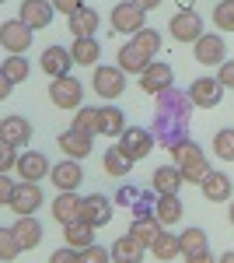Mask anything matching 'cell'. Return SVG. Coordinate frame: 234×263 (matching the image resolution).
Listing matches in <instances>:
<instances>
[{"instance_id":"obj_1","label":"cell","mask_w":234,"mask_h":263,"mask_svg":"<svg viewBox=\"0 0 234 263\" xmlns=\"http://www.w3.org/2000/svg\"><path fill=\"white\" fill-rule=\"evenodd\" d=\"M157 99V109H154V120H151V134H154V141L161 147H175L178 141H185L189 137V116H193V99H189V91H182V88H164Z\"/></svg>"},{"instance_id":"obj_2","label":"cell","mask_w":234,"mask_h":263,"mask_svg":"<svg viewBox=\"0 0 234 263\" xmlns=\"http://www.w3.org/2000/svg\"><path fill=\"white\" fill-rule=\"evenodd\" d=\"M172 158H175V165L182 168L185 182H203V179H206V172H210V162H206L203 147H199L193 137L178 141L175 147H172Z\"/></svg>"},{"instance_id":"obj_3","label":"cell","mask_w":234,"mask_h":263,"mask_svg":"<svg viewBox=\"0 0 234 263\" xmlns=\"http://www.w3.org/2000/svg\"><path fill=\"white\" fill-rule=\"evenodd\" d=\"M154 134H151V126H126L122 134H119V151L130 158V162H140V158H147L151 151H154Z\"/></svg>"},{"instance_id":"obj_4","label":"cell","mask_w":234,"mask_h":263,"mask_svg":"<svg viewBox=\"0 0 234 263\" xmlns=\"http://www.w3.org/2000/svg\"><path fill=\"white\" fill-rule=\"evenodd\" d=\"M112 28L126 32V35H137L140 28H147V11L133 0H119L112 7Z\"/></svg>"},{"instance_id":"obj_5","label":"cell","mask_w":234,"mask_h":263,"mask_svg":"<svg viewBox=\"0 0 234 263\" xmlns=\"http://www.w3.org/2000/svg\"><path fill=\"white\" fill-rule=\"evenodd\" d=\"M49 99H53V105L56 109H80V102H84V84L77 81V78H53V84H49Z\"/></svg>"},{"instance_id":"obj_6","label":"cell","mask_w":234,"mask_h":263,"mask_svg":"<svg viewBox=\"0 0 234 263\" xmlns=\"http://www.w3.org/2000/svg\"><path fill=\"white\" fill-rule=\"evenodd\" d=\"M32 35H35V28H28L21 18H11L0 25V46L7 53H28L32 49Z\"/></svg>"},{"instance_id":"obj_7","label":"cell","mask_w":234,"mask_h":263,"mask_svg":"<svg viewBox=\"0 0 234 263\" xmlns=\"http://www.w3.org/2000/svg\"><path fill=\"white\" fill-rule=\"evenodd\" d=\"M168 28H172V39H178V42H196L199 35H203V18L196 14L193 7H182V11H175V14H172Z\"/></svg>"},{"instance_id":"obj_8","label":"cell","mask_w":234,"mask_h":263,"mask_svg":"<svg viewBox=\"0 0 234 263\" xmlns=\"http://www.w3.org/2000/svg\"><path fill=\"white\" fill-rule=\"evenodd\" d=\"M193 46H196V60L203 63V67H220V63L227 60V42L220 39L217 32H203Z\"/></svg>"},{"instance_id":"obj_9","label":"cell","mask_w":234,"mask_h":263,"mask_svg":"<svg viewBox=\"0 0 234 263\" xmlns=\"http://www.w3.org/2000/svg\"><path fill=\"white\" fill-rule=\"evenodd\" d=\"M224 84L217 81V78H196L193 84H189V99H193V105H199V109H217L220 105V99H224Z\"/></svg>"},{"instance_id":"obj_10","label":"cell","mask_w":234,"mask_h":263,"mask_svg":"<svg viewBox=\"0 0 234 263\" xmlns=\"http://www.w3.org/2000/svg\"><path fill=\"white\" fill-rule=\"evenodd\" d=\"M95 91L101 99H119L126 91V70L122 67H95Z\"/></svg>"},{"instance_id":"obj_11","label":"cell","mask_w":234,"mask_h":263,"mask_svg":"<svg viewBox=\"0 0 234 263\" xmlns=\"http://www.w3.org/2000/svg\"><path fill=\"white\" fill-rule=\"evenodd\" d=\"M18 176H21V182H42V179H49V158L42 155V151H21L18 155Z\"/></svg>"},{"instance_id":"obj_12","label":"cell","mask_w":234,"mask_h":263,"mask_svg":"<svg viewBox=\"0 0 234 263\" xmlns=\"http://www.w3.org/2000/svg\"><path fill=\"white\" fill-rule=\"evenodd\" d=\"M53 14H56V7H53V0H21V11L18 18L28 25V28H49L53 25Z\"/></svg>"},{"instance_id":"obj_13","label":"cell","mask_w":234,"mask_h":263,"mask_svg":"<svg viewBox=\"0 0 234 263\" xmlns=\"http://www.w3.org/2000/svg\"><path fill=\"white\" fill-rule=\"evenodd\" d=\"M42 203H46V197H42V186H39V182H18L14 200H11V211H14L18 218H25V214H35Z\"/></svg>"},{"instance_id":"obj_14","label":"cell","mask_w":234,"mask_h":263,"mask_svg":"<svg viewBox=\"0 0 234 263\" xmlns=\"http://www.w3.org/2000/svg\"><path fill=\"white\" fill-rule=\"evenodd\" d=\"M80 221L95 224V228L109 224V221H112V200H109L105 193H91V197H84V203H80Z\"/></svg>"},{"instance_id":"obj_15","label":"cell","mask_w":234,"mask_h":263,"mask_svg":"<svg viewBox=\"0 0 234 263\" xmlns=\"http://www.w3.org/2000/svg\"><path fill=\"white\" fill-rule=\"evenodd\" d=\"M172 81H175V70H172L168 63H161V60H154L140 74V88H143L147 95H161L164 88H172Z\"/></svg>"},{"instance_id":"obj_16","label":"cell","mask_w":234,"mask_h":263,"mask_svg":"<svg viewBox=\"0 0 234 263\" xmlns=\"http://www.w3.org/2000/svg\"><path fill=\"white\" fill-rule=\"evenodd\" d=\"M151 63H154V57H151V53H147L137 39H130L122 49H119V67H122L126 74H137V78H140Z\"/></svg>"},{"instance_id":"obj_17","label":"cell","mask_w":234,"mask_h":263,"mask_svg":"<svg viewBox=\"0 0 234 263\" xmlns=\"http://www.w3.org/2000/svg\"><path fill=\"white\" fill-rule=\"evenodd\" d=\"M80 203H84V197H77L74 190H59V197H53L49 211L59 224H70V221H80Z\"/></svg>"},{"instance_id":"obj_18","label":"cell","mask_w":234,"mask_h":263,"mask_svg":"<svg viewBox=\"0 0 234 263\" xmlns=\"http://www.w3.org/2000/svg\"><path fill=\"white\" fill-rule=\"evenodd\" d=\"M109 253H112V263H140L147 256V246L126 232V235H119L116 242L109 246Z\"/></svg>"},{"instance_id":"obj_19","label":"cell","mask_w":234,"mask_h":263,"mask_svg":"<svg viewBox=\"0 0 234 263\" xmlns=\"http://www.w3.org/2000/svg\"><path fill=\"white\" fill-rule=\"evenodd\" d=\"M0 141L14 144V147L32 144V123L25 120V116H4L0 120Z\"/></svg>"},{"instance_id":"obj_20","label":"cell","mask_w":234,"mask_h":263,"mask_svg":"<svg viewBox=\"0 0 234 263\" xmlns=\"http://www.w3.org/2000/svg\"><path fill=\"white\" fill-rule=\"evenodd\" d=\"M70 67H74V53H70L67 46H49V49L42 53V70H46L49 78H67Z\"/></svg>"},{"instance_id":"obj_21","label":"cell","mask_w":234,"mask_h":263,"mask_svg":"<svg viewBox=\"0 0 234 263\" xmlns=\"http://www.w3.org/2000/svg\"><path fill=\"white\" fill-rule=\"evenodd\" d=\"M80 179H84V168H77V158H67V162L49 168V182L56 190H77Z\"/></svg>"},{"instance_id":"obj_22","label":"cell","mask_w":234,"mask_h":263,"mask_svg":"<svg viewBox=\"0 0 234 263\" xmlns=\"http://www.w3.org/2000/svg\"><path fill=\"white\" fill-rule=\"evenodd\" d=\"M199 190H203V197H206V200L210 203H220V200H227V197H231V176H227V172H217V168H210V172H206V179L199 182Z\"/></svg>"},{"instance_id":"obj_23","label":"cell","mask_w":234,"mask_h":263,"mask_svg":"<svg viewBox=\"0 0 234 263\" xmlns=\"http://www.w3.org/2000/svg\"><path fill=\"white\" fill-rule=\"evenodd\" d=\"M182 182H185V176H182L178 165H161V168H154V176H151L154 193H178Z\"/></svg>"},{"instance_id":"obj_24","label":"cell","mask_w":234,"mask_h":263,"mask_svg":"<svg viewBox=\"0 0 234 263\" xmlns=\"http://www.w3.org/2000/svg\"><path fill=\"white\" fill-rule=\"evenodd\" d=\"M59 147H63V155H67V158H77V162H80V158H88V155H91V137L70 126L67 134H59Z\"/></svg>"},{"instance_id":"obj_25","label":"cell","mask_w":234,"mask_h":263,"mask_svg":"<svg viewBox=\"0 0 234 263\" xmlns=\"http://www.w3.org/2000/svg\"><path fill=\"white\" fill-rule=\"evenodd\" d=\"M154 218L161 224H178L182 221V200H178V193H157Z\"/></svg>"},{"instance_id":"obj_26","label":"cell","mask_w":234,"mask_h":263,"mask_svg":"<svg viewBox=\"0 0 234 263\" xmlns=\"http://www.w3.org/2000/svg\"><path fill=\"white\" fill-rule=\"evenodd\" d=\"M122 130H126V116H122V109H116V105L98 109V137H119Z\"/></svg>"},{"instance_id":"obj_27","label":"cell","mask_w":234,"mask_h":263,"mask_svg":"<svg viewBox=\"0 0 234 263\" xmlns=\"http://www.w3.org/2000/svg\"><path fill=\"white\" fill-rule=\"evenodd\" d=\"M98 11L95 7H80L77 14H70V18H67V28H70V32H74V39H84V35H95L98 32Z\"/></svg>"},{"instance_id":"obj_28","label":"cell","mask_w":234,"mask_h":263,"mask_svg":"<svg viewBox=\"0 0 234 263\" xmlns=\"http://www.w3.org/2000/svg\"><path fill=\"white\" fill-rule=\"evenodd\" d=\"M70 53H74V63H80V67H95L98 57H101V42H98L95 35H84V39H74Z\"/></svg>"},{"instance_id":"obj_29","label":"cell","mask_w":234,"mask_h":263,"mask_svg":"<svg viewBox=\"0 0 234 263\" xmlns=\"http://www.w3.org/2000/svg\"><path fill=\"white\" fill-rule=\"evenodd\" d=\"M14 235H18L21 249H35V246L42 242V224L35 221V214H25V218H18V224H14Z\"/></svg>"},{"instance_id":"obj_30","label":"cell","mask_w":234,"mask_h":263,"mask_svg":"<svg viewBox=\"0 0 234 263\" xmlns=\"http://www.w3.org/2000/svg\"><path fill=\"white\" fill-rule=\"evenodd\" d=\"M95 224H88V221H70V224H63V239H67V246H74V249H84V246H91L95 242Z\"/></svg>"},{"instance_id":"obj_31","label":"cell","mask_w":234,"mask_h":263,"mask_svg":"<svg viewBox=\"0 0 234 263\" xmlns=\"http://www.w3.org/2000/svg\"><path fill=\"white\" fill-rule=\"evenodd\" d=\"M151 253H154L161 263L175 260V256H182V246H178V235H172L168 228H161V235H157L154 242H151Z\"/></svg>"},{"instance_id":"obj_32","label":"cell","mask_w":234,"mask_h":263,"mask_svg":"<svg viewBox=\"0 0 234 263\" xmlns=\"http://www.w3.org/2000/svg\"><path fill=\"white\" fill-rule=\"evenodd\" d=\"M161 228H164V224L157 221L154 214H147V218H133V224H130V235H133V239H140V242L151 249V242L161 235Z\"/></svg>"},{"instance_id":"obj_33","label":"cell","mask_w":234,"mask_h":263,"mask_svg":"<svg viewBox=\"0 0 234 263\" xmlns=\"http://www.w3.org/2000/svg\"><path fill=\"white\" fill-rule=\"evenodd\" d=\"M178 246H182V256H189V253L210 249V239H206V232H203L199 224H189L185 232H178Z\"/></svg>"},{"instance_id":"obj_34","label":"cell","mask_w":234,"mask_h":263,"mask_svg":"<svg viewBox=\"0 0 234 263\" xmlns=\"http://www.w3.org/2000/svg\"><path fill=\"white\" fill-rule=\"evenodd\" d=\"M74 130L88 134V137H98V105H80L77 116H74Z\"/></svg>"},{"instance_id":"obj_35","label":"cell","mask_w":234,"mask_h":263,"mask_svg":"<svg viewBox=\"0 0 234 263\" xmlns=\"http://www.w3.org/2000/svg\"><path fill=\"white\" fill-rule=\"evenodd\" d=\"M214 155L220 162H234V126H224L214 134Z\"/></svg>"},{"instance_id":"obj_36","label":"cell","mask_w":234,"mask_h":263,"mask_svg":"<svg viewBox=\"0 0 234 263\" xmlns=\"http://www.w3.org/2000/svg\"><path fill=\"white\" fill-rule=\"evenodd\" d=\"M101 168H105L109 176H126V172L133 168V162H130V158H126L119 147H109V151H105V162H101Z\"/></svg>"},{"instance_id":"obj_37","label":"cell","mask_w":234,"mask_h":263,"mask_svg":"<svg viewBox=\"0 0 234 263\" xmlns=\"http://www.w3.org/2000/svg\"><path fill=\"white\" fill-rule=\"evenodd\" d=\"M0 70H4V74H7L14 84H21L25 78H28V57H25V53H11V57L4 60V67H0Z\"/></svg>"},{"instance_id":"obj_38","label":"cell","mask_w":234,"mask_h":263,"mask_svg":"<svg viewBox=\"0 0 234 263\" xmlns=\"http://www.w3.org/2000/svg\"><path fill=\"white\" fill-rule=\"evenodd\" d=\"M18 253H25L14 235V228H0V260H14Z\"/></svg>"},{"instance_id":"obj_39","label":"cell","mask_w":234,"mask_h":263,"mask_svg":"<svg viewBox=\"0 0 234 263\" xmlns=\"http://www.w3.org/2000/svg\"><path fill=\"white\" fill-rule=\"evenodd\" d=\"M214 25L224 32H234V0H220L214 7Z\"/></svg>"},{"instance_id":"obj_40","label":"cell","mask_w":234,"mask_h":263,"mask_svg":"<svg viewBox=\"0 0 234 263\" xmlns=\"http://www.w3.org/2000/svg\"><path fill=\"white\" fill-rule=\"evenodd\" d=\"M77 260L80 263H112V253L105 246L91 242V246H84V249H77Z\"/></svg>"},{"instance_id":"obj_41","label":"cell","mask_w":234,"mask_h":263,"mask_svg":"<svg viewBox=\"0 0 234 263\" xmlns=\"http://www.w3.org/2000/svg\"><path fill=\"white\" fill-rule=\"evenodd\" d=\"M133 39H137L151 57H161V32H157V28H140Z\"/></svg>"},{"instance_id":"obj_42","label":"cell","mask_w":234,"mask_h":263,"mask_svg":"<svg viewBox=\"0 0 234 263\" xmlns=\"http://www.w3.org/2000/svg\"><path fill=\"white\" fill-rule=\"evenodd\" d=\"M18 165V147L7 141H0V172H11Z\"/></svg>"},{"instance_id":"obj_43","label":"cell","mask_w":234,"mask_h":263,"mask_svg":"<svg viewBox=\"0 0 234 263\" xmlns=\"http://www.w3.org/2000/svg\"><path fill=\"white\" fill-rule=\"evenodd\" d=\"M14 190H18V182L11 179L7 172H0V207H11V200H14Z\"/></svg>"},{"instance_id":"obj_44","label":"cell","mask_w":234,"mask_h":263,"mask_svg":"<svg viewBox=\"0 0 234 263\" xmlns=\"http://www.w3.org/2000/svg\"><path fill=\"white\" fill-rule=\"evenodd\" d=\"M154 200H157V193H140V200L133 203V218H147V214H154Z\"/></svg>"},{"instance_id":"obj_45","label":"cell","mask_w":234,"mask_h":263,"mask_svg":"<svg viewBox=\"0 0 234 263\" xmlns=\"http://www.w3.org/2000/svg\"><path fill=\"white\" fill-rule=\"evenodd\" d=\"M140 193H143V190H137V186H119L116 203H122V207H133V203L140 200Z\"/></svg>"},{"instance_id":"obj_46","label":"cell","mask_w":234,"mask_h":263,"mask_svg":"<svg viewBox=\"0 0 234 263\" xmlns=\"http://www.w3.org/2000/svg\"><path fill=\"white\" fill-rule=\"evenodd\" d=\"M53 7H56L59 14H67V18H70V14H77L80 7H88V4H84V0H53Z\"/></svg>"},{"instance_id":"obj_47","label":"cell","mask_w":234,"mask_h":263,"mask_svg":"<svg viewBox=\"0 0 234 263\" xmlns=\"http://www.w3.org/2000/svg\"><path fill=\"white\" fill-rule=\"evenodd\" d=\"M49 263H80V260H77V249L74 246H63V249H56L49 256Z\"/></svg>"},{"instance_id":"obj_48","label":"cell","mask_w":234,"mask_h":263,"mask_svg":"<svg viewBox=\"0 0 234 263\" xmlns=\"http://www.w3.org/2000/svg\"><path fill=\"white\" fill-rule=\"evenodd\" d=\"M217 81L224 84V88H234V60H224V63H220V70H217Z\"/></svg>"},{"instance_id":"obj_49","label":"cell","mask_w":234,"mask_h":263,"mask_svg":"<svg viewBox=\"0 0 234 263\" xmlns=\"http://www.w3.org/2000/svg\"><path fill=\"white\" fill-rule=\"evenodd\" d=\"M185 263H217V256L210 253V249H203V253H189Z\"/></svg>"},{"instance_id":"obj_50","label":"cell","mask_w":234,"mask_h":263,"mask_svg":"<svg viewBox=\"0 0 234 263\" xmlns=\"http://www.w3.org/2000/svg\"><path fill=\"white\" fill-rule=\"evenodd\" d=\"M11 91H14V81H11V78H7V74H4V70H0V102L7 99V95H11Z\"/></svg>"},{"instance_id":"obj_51","label":"cell","mask_w":234,"mask_h":263,"mask_svg":"<svg viewBox=\"0 0 234 263\" xmlns=\"http://www.w3.org/2000/svg\"><path fill=\"white\" fill-rule=\"evenodd\" d=\"M133 4H140L143 11H154V7H161V0H133Z\"/></svg>"},{"instance_id":"obj_52","label":"cell","mask_w":234,"mask_h":263,"mask_svg":"<svg viewBox=\"0 0 234 263\" xmlns=\"http://www.w3.org/2000/svg\"><path fill=\"white\" fill-rule=\"evenodd\" d=\"M217 263H234V253H220V256H217Z\"/></svg>"},{"instance_id":"obj_53","label":"cell","mask_w":234,"mask_h":263,"mask_svg":"<svg viewBox=\"0 0 234 263\" xmlns=\"http://www.w3.org/2000/svg\"><path fill=\"white\" fill-rule=\"evenodd\" d=\"M227 218H231V224H234V200H231V211H227Z\"/></svg>"},{"instance_id":"obj_54","label":"cell","mask_w":234,"mask_h":263,"mask_svg":"<svg viewBox=\"0 0 234 263\" xmlns=\"http://www.w3.org/2000/svg\"><path fill=\"white\" fill-rule=\"evenodd\" d=\"M0 4H7V0H0Z\"/></svg>"}]
</instances>
